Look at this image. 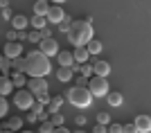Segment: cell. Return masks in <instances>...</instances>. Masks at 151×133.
<instances>
[{
	"label": "cell",
	"mask_w": 151,
	"mask_h": 133,
	"mask_svg": "<svg viewBox=\"0 0 151 133\" xmlns=\"http://www.w3.org/2000/svg\"><path fill=\"white\" fill-rule=\"evenodd\" d=\"M2 133H14L12 129H7V127H2Z\"/></svg>",
	"instance_id": "40"
},
{
	"label": "cell",
	"mask_w": 151,
	"mask_h": 133,
	"mask_svg": "<svg viewBox=\"0 0 151 133\" xmlns=\"http://www.w3.org/2000/svg\"><path fill=\"white\" fill-rule=\"evenodd\" d=\"M2 59H5V54H2V52H0V61H2Z\"/></svg>",
	"instance_id": "44"
},
{
	"label": "cell",
	"mask_w": 151,
	"mask_h": 133,
	"mask_svg": "<svg viewBox=\"0 0 151 133\" xmlns=\"http://www.w3.org/2000/svg\"><path fill=\"white\" fill-rule=\"evenodd\" d=\"M54 133H72V131L65 129V127H54Z\"/></svg>",
	"instance_id": "39"
},
{
	"label": "cell",
	"mask_w": 151,
	"mask_h": 133,
	"mask_svg": "<svg viewBox=\"0 0 151 133\" xmlns=\"http://www.w3.org/2000/svg\"><path fill=\"white\" fill-rule=\"evenodd\" d=\"M38 133H54V124L50 120L41 122V127H38Z\"/></svg>",
	"instance_id": "26"
},
{
	"label": "cell",
	"mask_w": 151,
	"mask_h": 133,
	"mask_svg": "<svg viewBox=\"0 0 151 133\" xmlns=\"http://www.w3.org/2000/svg\"><path fill=\"white\" fill-rule=\"evenodd\" d=\"M0 133H2V127H0Z\"/></svg>",
	"instance_id": "46"
},
{
	"label": "cell",
	"mask_w": 151,
	"mask_h": 133,
	"mask_svg": "<svg viewBox=\"0 0 151 133\" xmlns=\"http://www.w3.org/2000/svg\"><path fill=\"white\" fill-rule=\"evenodd\" d=\"M38 50L43 52L45 57H57V54H59V43L52 36L41 38V41H38Z\"/></svg>",
	"instance_id": "6"
},
{
	"label": "cell",
	"mask_w": 151,
	"mask_h": 133,
	"mask_svg": "<svg viewBox=\"0 0 151 133\" xmlns=\"http://www.w3.org/2000/svg\"><path fill=\"white\" fill-rule=\"evenodd\" d=\"M34 99H36L38 104H43V106H45V104H50V101H52V97L47 95V90H45V93H38V95H34Z\"/></svg>",
	"instance_id": "28"
},
{
	"label": "cell",
	"mask_w": 151,
	"mask_h": 133,
	"mask_svg": "<svg viewBox=\"0 0 151 133\" xmlns=\"http://www.w3.org/2000/svg\"><path fill=\"white\" fill-rule=\"evenodd\" d=\"M9 113V104H7V99L2 95H0V117H5V115Z\"/></svg>",
	"instance_id": "32"
},
{
	"label": "cell",
	"mask_w": 151,
	"mask_h": 133,
	"mask_svg": "<svg viewBox=\"0 0 151 133\" xmlns=\"http://www.w3.org/2000/svg\"><path fill=\"white\" fill-rule=\"evenodd\" d=\"M7 129H12V131H23V117H16V115H12V117H7Z\"/></svg>",
	"instance_id": "19"
},
{
	"label": "cell",
	"mask_w": 151,
	"mask_h": 133,
	"mask_svg": "<svg viewBox=\"0 0 151 133\" xmlns=\"http://www.w3.org/2000/svg\"><path fill=\"white\" fill-rule=\"evenodd\" d=\"M133 124H135V129H138V133H151V115H138L135 120H133Z\"/></svg>",
	"instance_id": "10"
},
{
	"label": "cell",
	"mask_w": 151,
	"mask_h": 133,
	"mask_svg": "<svg viewBox=\"0 0 151 133\" xmlns=\"http://www.w3.org/2000/svg\"><path fill=\"white\" fill-rule=\"evenodd\" d=\"M70 25H72V18H70V16H65V18H63L61 23H59V29H61V32H65V34H68Z\"/></svg>",
	"instance_id": "30"
},
{
	"label": "cell",
	"mask_w": 151,
	"mask_h": 133,
	"mask_svg": "<svg viewBox=\"0 0 151 133\" xmlns=\"http://www.w3.org/2000/svg\"><path fill=\"white\" fill-rule=\"evenodd\" d=\"M72 57H75V63L81 65V63H86V61L90 59V54H88V50H86V47H75Z\"/></svg>",
	"instance_id": "18"
},
{
	"label": "cell",
	"mask_w": 151,
	"mask_h": 133,
	"mask_svg": "<svg viewBox=\"0 0 151 133\" xmlns=\"http://www.w3.org/2000/svg\"><path fill=\"white\" fill-rule=\"evenodd\" d=\"M106 101H108V106H122V101H124V95H122V93H117V90H108Z\"/></svg>",
	"instance_id": "17"
},
{
	"label": "cell",
	"mask_w": 151,
	"mask_h": 133,
	"mask_svg": "<svg viewBox=\"0 0 151 133\" xmlns=\"http://www.w3.org/2000/svg\"><path fill=\"white\" fill-rule=\"evenodd\" d=\"M79 75L88 79V77L93 75V65H90V63H81V65H79Z\"/></svg>",
	"instance_id": "29"
},
{
	"label": "cell",
	"mask_w": 151,
	"mask_h": 133,
	"mask_svg": "<svg viewBox=\"0 0 151 133\" xmlns=\"http://www.w3.org/2000/svg\"><path fill=\"white\" fill-rule=\"evenodd\" d=\"M86 88L90 90V95L93 97H106L108 95V79L106 77H97V75H93L88 79V86H86Z\"/></svg>",
	"instance_id": "4"
},
{
	"label": "cell",
	"mask_w": 151,
	"mask_h": 133,
	"mask_svg": "<svg viewBox=\"0 0 151 133\" xmlns=\"http://www.w3.org/2000/svg\"><path fill=\"white\" fill-rule=\"evenodd\" d=\"M93 75H97V77H108V75H111V63H108V61H101V59L93 61Z\"/></svg>",
	"instance_id": "11"
},
{
	"label": "cell",
	"mask_w": 151,
	"mask_h": 133,
	"mask_svg": "<svg viewBox=\"0 0 151 133\" xmlns=\"http://www.w3.org/2000/svg\"><path fill=\"white\" fill-rule=\"evenodd\" d=\"M18 133H34V131H29V129H23V131H18Z\"/></svg>",
	"instance_id": "42"
},
{
	"label": "cell",
	"mask_w": 151,
	"mask_h": 133,
	"mask_svg": "<svg viewBox=\"0 0 151 133\" xmlns=\"http://www.w3.org/2000/svg\"><path fill=\"white\" fill-rule=\"evenodd\" d=\"M7 41H18V32H16V29H9V32H7Z\"/></svg>",
	"instance_id": "37"
},
{
	"label": "cell",
	"mask_w": 151,
	"mask_h": 133,
	"mask_svg": "<svg viewBox=\"0 0 151 133\" xmlns=\"http://www.w3.org/2000/svg\"><path fill=\"white\" fill-rule=\"evenodd\" d=\"M25 57H18V59H12V68L14 72H25Z\"/></svg>",
	"instance_id": "24"
},
{
	"label": "cell",
	"mask_w": 151,
	"mask_h": 133,
	"mask_svg": "<svg viewBox=\"0 0 151 133\" xmlns=\"http://www.w3.org/2000/svg\"><path fill=\"white\" fill-rule=\"evenodd\" d=\"M72 77H75V65H72V68H65V65H59V70H57V79L59 81H70V79H72Z\"/></svg>",
	"instance_id": "16"
},
{
	"label": "cell",
	"mask_w": 151,
	"mask_h": 133,
	"mask_svg": "<svg viewBox=\"0 0 151 133\" xmlns=\"http://www.w3.org/2000/svg\"><path fill=\"white\" fill-rule=\"evenodd\" d=\"M61 104H63V95H54L52 101L47 104V113H57L59 108H61Z\"/></svg>",
	"instance_id": "22"
},
{
	"label": "cell",
	"mask_w": 151,
	"mask_h": 133,
	"mask_svg": "<svg viewBox=\"0 0 151 133\" xmlns=\"http://www.w3.org/2000/svg\"><path fill=\"white\" fill-rule=\"evenodd\" d=\"M27 90H29L32 95L45 93V90H47V81H45L43 77H29V79H27Z\"/></svg>",
	"instance_id": "9"
},
{
	"label": "cell",
	"mask_w": 151,
	"mask_h": 133,
	"mask_svg": "<svg viewBox=\"0 0 151 133\" xmlns=\"http://www.w3.org/2000/svg\"><path fill=\"white\" fill-rule=\"evenodd\" d=\"M47 9H50V2H41V0L34 2V16H45Z\"/></svg>",
	"instance_id": "23"
},
{
	"label": "cell",
	"mask_w": 151,
	"mask_h": 133,
	"mask_svg": "<svg viewBox=\"0 0 151 133\" xmlns=\"http://www.w3.org/2000/svg\"><path fill=\"white\" fill-rule=\"evenodd\" d=\"M14 104L20 111H29L32 104H34V95H32L27 88H16L14 90Z\"/></svg>",
	"instance_id": "5"
},
{
	"label": "cell",
	"mask_w": 151,
	"mask_h": 133,
	"mask_svg": "<svg viewBox=\"0 0 151 133\" xmlns=\"http://www.w3.org/2000/svg\"><path fill=\"white\" fill-rule=\"evenodd\" d=\"M25 75L27 77H45L50 75L52 63H50V57H45L41 50H32L25 54Z\"/></svg>",
	"instance_id": "2"
},
{
	"label": "cell",
	"mask_w": 151,
	"mask_h": 133,
	"mask_svg": "<svg viewBox=\"0 0 151 133\" xmlns=\"http://www.w3.org/2000/svg\"><path fill=\"white\" fill-rule=\"evenodd\" d=\"M27 38H29L32 43H38V41H41L43 36H41V32H36V29H34V32H29V34H27Z\"/></svg>",
	"instance_id": "34"
},
{
	"label": "cell",
	"mask_w": 151,
	"mask_h": 133,
	"mask_svg": "<svg viewBox=\"0 0 151 133\" xmlns=\"http://www.w3.org/2000/svg\"><path fill=\"white\" fill-rule=\"evenodd\" d=\"M106 129H108V133H122V124H115V122H111Z\"/></svg>",
	"instance_id": "35"
},
{
	"label": "cell",
	"mask_w": 151,
	"mask_h": 133,
	"mask_svg": "<svg viewBox=\"0 0 151 133\" xmlns=\"http://www.w3.org/2000/svg\"><path fill=\"white\" fill-rule=\"evenodd\" d=\"M14 93V83H12V79L7 75H0V95L2 97H7V95H12Z\"/></svg>",
	"instance_id": "14"
},
{
	"label": "cell",
	"mask_w": 151,
	"mask_h": 133,
	"mask_svg": "<svg viewBox=\"0 0 151 133\" xmlns=\"http://www.w3.org/2000/svg\"><path fill=\"white\" fill-rule=\"evenodd\" d=\"M65 99L77 108H88L93 104V95H90V90L86 86H72V88L65 93Z\"/></svg>",
	"instance_id": "3"
},
{
	"label": "cell",
	"mask_w": 151,
	"mask_h": 133,
	"mask_svg": "<svg viewBox=\"0 0 151 133\" xmlns=\"http://www.w3.org/2000/svg\"><path fill=\"white\" fill-rule=\"evenodd\" d=\"M93 34H95L93 20L90 18H77V20H72V25H70V29H68V41L75 45V47H86L95 38Z\"/></svg>",
	"instance_id": "1"
},
{
	"label": "cell",
	"mask_w": 151,
	"mask_h": 133,
	"mask_svg": "<svg viewBox=\"0 0 151 133\" xmlns=\"http://www.w3.org/2000/svg\"><path fill=\"white\" fill-rule=\"evenodd\" d=\"M63 18H65V12H63V7H59V5H50V9H47V14H45V20H47V25H59Z\"/></svg>",
	"instance_id": "8"
},
{
	"label": "cell",
	"mask_w": 151,
	"mask_h": 133,
	"mask_svg": "<svg viewBox=\"0 0 151 133\" xmlns=\"http://www.w3.org/2000/svg\"><path fill=\"white\" fill-rule=\"evenodd\" d=\"M72 133H88V131H83V129H77V131H72Z\"/></svg>",
	"instance_id": "41"
},
{
	"label": "cell",
	"mask_w": 151,
	"mask_h": 133,
	"mask_svg": "<svg viewBox=\"0 0 151 133\" xmlns=\"http://www.w3.org/2000/svg\"><path fill=\"white\" fill-rule=\"evenodd\" d=\"M2 54H5L7 59L23 57V43H20V41H7L5 47H2Z\"/></svg>",
	"instance_id": "7"
},
{
	"label": "cell",
	"mask_w": 151,
	"mask_h": 133,
	"mask_svg": "<svg viewBox=\"0 0 151 133\" xmlns=\"http://www.w3.org/2000/svg\"><path fill=\"white\" fill-rule=\"evenodd\" d=\"M50 115H52V120H50V122L54 124V127H63V115L59 113V111H57V113H50Z\"/></svg>",
	"instance_id": "31"
},
{
	"label": "cell",
	"mask_w": 151,
	"mask_h": 133,
	"mask_svg": "<svg viewBox=\"0 0 151 133\" xmlns=\"http://www.w3.org/2000/svg\"><path fill=\"white\" fill-rule=\"evenodd\" d=\"M122 133H138V129L133 122H126V124H122Z\"/></svg>",
	"instance_id": "33"
},
{
	"label": "cell",
	"mask_w": 151,
	"mask_h": 133,
	"mask_svg": "<svg viewBox=\"0 0 151 133\" xmlns=\"http://www.w3.org/2000/svg\"><path fill=\"white\" fill-rule=\"evenodd\" d=\"M9 79H12L14 88H25V86H27V79H29V77H27L25 72H12V75H9Z\"/></svg>",
	"instance_id": "15"
},
{
	"label": "cell",
	"mask_w": 151,
	"mask_h": 133,
	"mask_svg": "<svg viewBox=\"0 0 151 133\" xmlns=\"http://www.w3.org/2000/svg\"><path fill=\"white\" fill-rule=\"evenodd\" d=\"M52 2H54V5H61V2H65V0H52Z\"/></svg>",
	"instance_id": "43"
},
{
	"label": "cell",
	"mask_w": 151,
	"mask_h": 133,
	"mask_svg": "<svg viewBox=\"0 0 151 133\" xmlns=\"http://www.w3.org/2000/svg\"><path fill=\"white\" fill-rule=\"evenodd\" d=\"M41 2H50V0H41Z\"/></svg>",
	"instance_id": "45"
},
{
	"label": "cell",
	"mask_w": 151,
	"mask_h": 133,
	"mask_svg": "<svg viewBox=\"0 0 151 133\" xmlns=\"http://www.w3.org/2000/svg\"><path fill=\"white\" fill-rule=\"evenodd\" d=\"M97 124H104V127H108V124H111V115H108L106 111L97 113Z\"/></svg>",
	"instance_id": "27"
},
{
	"label": "cell",
	"mask_w": 151,
	"mask_h": 133,
	"mask_svg": "<svg viewBox=\"0 0 151 133\" xmlns=\"http://www.w3.org/2000/svg\"><path fill=\"white\" fill-rule=\"evenodd\" d=\"M57 61H59V65H65V68H72V65H75V57H72L70 50H59Z\"/></svg>",
	"instance_id": "12"
},
{
	"label": "cell",
	"mask_w": 151,
	"mask_h": 133,
	"mask_svg": "<svg viewBox=\"0 0 151 133\" xmlns=\"http://www.w3.org/2000/svg\"><path fill=\"white\" fill-rule=\"evenodd\" d=\"M93 133H108V129L104 127V124H95V127H93Z\"/></svg>",
	"instance_id": "36"
},
{
	"label": "cell",
	"mask_w": 151,
	"mask_h": 133,
	"mask_svg": "<svg viewBox=\"0 0 151 133\" xmlns=\"http://www.w3.org/2000/svg\"><path fill=\"white\" fill-rule=\"evenodd\" d=\"M0 75H12V59H2V61H0Z\"/></svg>",
	"instance_id": "25"
},
{
	"label": "cell",
	"mask_w": 151,
	"mask_h": 133,
	"mask_svg": "<svg viewBox=\"0 0 151 133\" xmlns=\"http://www.w3.org/2000/svg\"><path fill=\"white\" fill-rule=\"evenodd\" d=\"M27 25H29V18H27V16H23V14H16V16H12V29H16V32H23Z\"/></svg>",
	"instance_id": "13"
},
{
	"label": "cell",
	"mask_w": 151,
	"mask_h": 133,
	"mask_svg": "<svg viewBox=\"0 0 151 133\" xmlns=\"http://www.w3.org/2000/svg\"><path fill=\"white\" fill-rule=\"evenodd\" d=\"M29 25L34 27L36 32H41V29H45L47 20H45V16H34V18H29Z\"/></svg>",
	"instance_id": "21"
},
{
	"label": "cell",
	"mask_w": 151,
	"mask_h": 133,
	"mask_svg": "<svg viewBox=\"0 0 151 133\" xmlns=\"http://www.w3.org/2000/svg\"><path fill=\"white\" fill-rule=\"evenodd\" d=\"M75 81H77V86H86V81H88V79L79 75V77H77V79H75Z\"/></svg>",
	"instance_id": "38"
},
{
	"label": "cell",
	"mask_w": 151,
	"mask_h": 133,
	"mask_svg": "<svg viewBox=\"0 0 151 133\" xmlns=\"http://www.w3.org/2000/svg\"><path fill=\"white\" fill-rule=\"evenodd\" d=\"M86 50H88V54H95V57H97V54H101L104 45H101V41H99V38H93V41H90V43L86 45Z\"/></svg>",
	"instance_id": "20"
}]
</instances>
